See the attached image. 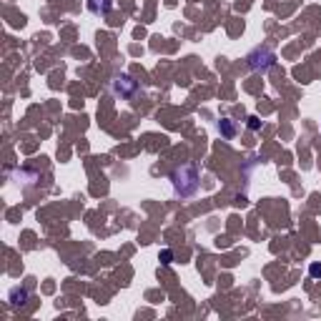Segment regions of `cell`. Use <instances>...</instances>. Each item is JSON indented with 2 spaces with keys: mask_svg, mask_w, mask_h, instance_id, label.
Masks as SVG:
<instances>
[{
  "mask_svg": "<svg viewBox=\"0 0 321 321\" xmlns=\"http://www.w3.org/2000/svg\"><path fill=\"white\" fill-rule=\"evenodd\" d=\"M171 181H174V188L178 196H194L198 188V171L194 166H181L174 171Z\"/></svg>",
  "mask_w": 321,
  "mask_h": 321,
  "instance_id": "obj_1",
  "label": "cell"
},
{
  "mask_svg": "<svg viewBox=\"0 0 321 321\" xmlns=\"http://www.w3.org/2000/svg\"><path fill=\"white\" fill-rule=\"evenodd\" d=\"M248 63L254 70H268L274 63H276V56L268 50V48H256L251 56H248Z\"/></svg>",
  "mask_w": 321,
  "mask_h": 321,
  "instance_id": "obj_2",
  "label": "cell"
},
{
  "mask_svg": "<svg viewBox=\"0 0 321 321\" xmlns=\"http://www.w3.org/2000/svg\"><path fill=\"white\" fill-rule=\"evenodd\" d=\"M88 8H90V13H96V16H106L108 10H110V0H88Z\"/></svg>",
  "mask_w": 321,
  "mask_h": 321,
  "instance_id": "obj_3",
  "label": "cell"
},
{
  "mask_svg": "<svg viewBox=\"0 0 321 321\" xmlns=\"http://www.w3.org/2000/svg\"><path fill=\"white\" fill-rule=\"evenodd\" d=\"M218 130H221V133H224L226 138H231L236 128H234V123H231V120H221V123H218Z\"/></svg>",
  "mask_w": 321,
  "mask_h": 321,
  "instance_id": "obj_4",
  "label": "cell"
},
{
  "mask_svg": "<svg viewBox=\"0 0 321 321\" xmlns=\"http://www.w3.org/2000/svg\"><path fill=\"white\" fill-rule=\"evenodd\" d=\"M311 276H316V278H321V264H311Z\"/></svg>",
  "mask_w": 321,
  "mask_h": 321,
  "instance_id": "obj_5",
  "label": "cell"
},
{
  "mask_svg": "<svg viewBox=\"0 0 321 321\" xmlns=\"http://www.w3.org/2000/svg\"><path fill=\"white\" fill-rule=\"evenodd\" d=\"M258 126H261V120H258V118H254V116H251V118H248V128H251V130H256V128H258Z\"/></svg>",
  "mask_w": 321,
  "mask_h": 321,
  "instance_id": "obj_6",
  "label": "cell"
},
{
  "mask_svg": "<svg viewBox=\"0 0 321 321\" xmlns=\"http://www.w3.org/2000/svg\"><path fill=\"white\" fill-rule=\"evenodd\" d=\"M160 258H164V264H171V251H164V254H160Z\"/></svg>",
  "mask_w": 321,
  "mask_h": 321,
  "instance_id": "obj_7",
  "label": "cell"
}]
</instances>
